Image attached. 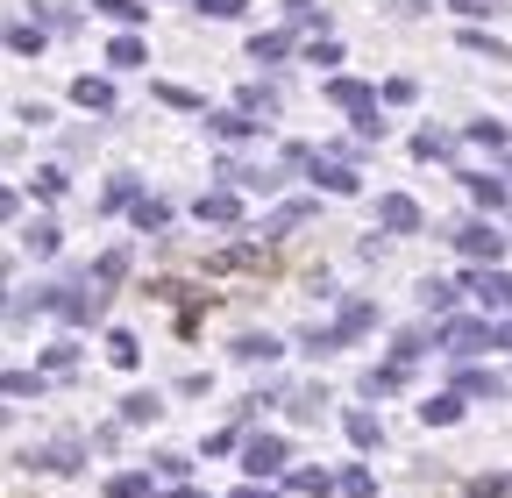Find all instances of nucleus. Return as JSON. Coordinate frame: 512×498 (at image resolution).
<instances>
[{
    "label": "nucleus",
    "instance_id": "0eeeda50",
    "mask_svg": "<svg viewBox=\"0 0 512 498\" xmlns=\"http://www.w3.org/2000/svg\"><path fill=\"white\" fill-rule=\"evenodd\" d=\"M470 292H477L484 314H505V306H512V271H477V278H470Z\"/></svg>",
    "mask_w": 512,
    "mask_h": 498
},
{
    "label": "nucleus",
    "instance_id": "72a5a7b5",
    "mask_svg": "<svg viewBox=\"0 0 512 498\" xmlns=\"http://www.w3.org/2000/svg\"><path fill=\"white\" fill-rule=\"evenodd\" d=\"M121 278H128V249H107V257L93 264V285L107 292V285H121Z\"/></svg>",
    "mask_w": 512,
    "mask_h": 498
},
{
    "label": "nucleus",
    "instance_id": "bb28decb",
    "mask_svg": "<svg viewBox=\"0 0 512 498\" xmlns=\"http://www.w3.org/2000/svg\"><path fill=\"white\" fill-rule=\"evenodd\" d=\"M107 363H121V370H136V363H143V342L128 335V328H114V335H107Z\"/></svg>",
    "mask_w": 512,
    "mask_h": 498
},
{
    "label": "nucleus",
    "instance_id": "39448f33",
    "mask_svg": "<svg viewBox=\"0 0 512 498\" xmlns=\"http://www.w3.org/2000/svg\"><path fill=\"white\" fill-rule=\"evenodd\" d=\"M441 349L448 356H477V349H491V328L484 321H441Z\"/></svg>",
    "mask_w": 512,
    "mask_h": 498
},
{
    "label": "nucleus",
    "instance_id": "7c9ffc66",
    "mask_svg": "<svg viewBox=\"0 0 512 498\" xmlns=\"http://www.w3.org/2000/svg\"><path fill=\"white\" fill-rule=\"evenodd\" d=\"M420 299H427V314H456V285L448 278H420Z\"/></svg>",
    "mask_w": 512,
    "mask_h": 498
},
{
    "label": "nucleus",
    "instance_id": "c9c22d12",
    "mask_svg": "<svg viewBox=\"0 0 512 498\" xmlns=\"http://www.w3.org/2000/svg\"><path fill=\"white\" fill-rule=\"evenodd\" d=\"M463 491H470V498H512V470H491V477H470Z\"/></svg>",
    "mask_w": 512,
    "mask_h": 498
},
{
    "label": "nucleus",
    "instance_id": "f03ea898",
    "mask_svg": "<svg viewBox=\"0 0 512 498\" xmlns=\"http://www.w3.org/2000/svg\"><path fill=\"white\" fill-rule=\"evenodd\" d=\"M456 249H463V257H470V264H484V271H498V257H505V235H498L491 221H470V228L456 235Z\"/></svg>",
    "mask_w": 512,
    "mask_h": 498
},
{
    "label": "nucleus",
    "instance_id": "aec40b11",
    "mask_svg": "<svg viewBox=\"0 0 512 498\" xmlns=\"http://www.w3.org/2000/svg\"><path fill=\"white\" fill-rule=\"evenodd\" d=\"M463 185H470V200H477V207H491V214H505V185H498L491 171H463Z\"/></svg>",
    "mask_w": 512,
    "mask_h": 498
},
{
    "label": "nucleus",
    "instance_id": "864d4df0",
    "mask_svg": "<svg viewBox=\"0 0 512 498\" xmlns=\"http://www.w3.org/2000/svg\"><path fill=\"white\" fill-rule=\"evenodd\" d=\"M491 349H512V314H505V321L491 328Z\"/></svg>",
    "mask_w": 512,
    "mask_h": 498
},
{
    "label": "nucleus",
    "instance_id": "09e8293b",
    "mask_svg": "<svg viewBox=\"0 0 512 498\" xmlns=\"http://www.w3.org/2000/svg\"><path fill=\"white\" fill-rule=\"evenodd\" d=\"M470 143H484V150H505V129H498V121H470Z\"/></svg>",
    "mask_w": 512,
    "mask_h": 498
},
{
    "label": "nucleus",
    "instance_id": "a878e982",
    "mask_svg": "<svg viewBox=\"0 0 512 498\" xmlns=\"http://www.w3.org/2000/svg\"><path fill=\"white\" fill-rule=\"evenodd\" d=\"M370 321H377V306H370V299H349V306H342V321H335V335L349 342V335H363Z\"/></svg>",
    "mask_w": 512,
    "mask_h": 498
},
{
    "label": "nucleus",
    "instance_id": "8fccbe9b",
    "mask_svg": "<svg viewBox=\"0 0 512 498\" xmlns=\"http://www.w3.org/2000/svg\"><path fill=\"white\" fill-rule=\"evenodd\" d=\"M57 193H64V171H57V164L36 171V200H57Z\"/></svg>",
    "mask_w": 512,
    "mask_h": 498
},
{
    "label": "nucleus",
    "instance_id": "a211bd4d",
    "mask_svg": "<svg viewBox=\"0 0 512 498\" xmlns=\"http://www.w3.org/2000/svg\"><path fill=\"white\" fill-rule=\"evenodd\" d=\"M249 57H256V65H278V57H292V36L285 29H256L249 36Z\"/></svg>",
    "mask_w": 512,
    "mask_h": 498
},
{
    "label": "nucleus",
    "instance_id": "2eb2a0df",
    "mask_svg": "<svg viewBox=\"0 0 512 498\" xmlns=\"http://www.w3.org/2000/svg\"><path fill=\"white\" fill-rule=\"evenodd\" d=\"M313 214H320V207H313V200H285V207H278V214H271V221H264V235H271V242H278V235H292V228H306V221H313Z\"/></svg>",
    "mask_w": 512,
    "mask_h": 498
},
{
    "label": "nucleus",
    "instance_id": "6e6552de",
    "mask_svg": "<svg viewBox=\"0 0 512 498\" xmlns=\"http://www.w3.org/2000/svg\"><path fill=\"white\" fill-rule=\"evenodd\" d=\"M342 434H349L356 449H377V442H384V420H377L370 406H349V413H342Z\"/></svg>",
    "mask_w": 512,
    "mask_h": 498
},
{
    "label": "nucleus",
    "instance_id": "a18cd8bd",
    "mask_svg": "<svg viewBox=\"0 0 512 498\" xmlns=\"http://www.w3.org/2000/svg\"><path fill=\"white\" fill-rule=\"evenodd\" d=\"M157 100H164V107H185V114H207L200 93H185V86H157Z\"/></svg>",
    "mask_w": 512,
    "mask_h": 498
},
{
    "label": "nucleus",
    "instance_id": "c756f323",
    "mask_svg": "<svg viewBox=\"0 0 512 498\" xmlns=\"http://www.w3.org/2000/svg\"><path fill=\"white\" fill-rule=\"evenodd\" d=\"M136 200H143V193H136V178H128V171H121V178H107V193H100V207H107V214L136 207Z\"/></svg>",
    "mask_w": 512,
    "mask_h": 498
},
{
    "label": "nucleus",
    "instance_id": "6e6d98bb",
    "mask_svg": "<svg viewBox=\"0 0 512 498\" xmlns=\"http://www.w3.org/2000/svg\"><path fill=\"white\" fill-rule=\"evenodd\" d=\"M505 178H512V157H505Z\"/></svg>",
    "mask_w": 512,
    "mask_h": 498
},
{
    "label": "nucleus",
    "instance_id": "393cba45",
    "mask_svg": "<svg viewBox=\"0 0 512 498\" xmlns=\"http://www.w3.org/2000/svg\"><path fill=\"white\" fill-rule=\"evenodd\" d=\"M107 498H157L150 491V470H114L107 477Z\"/></svg>",
    "mask_w": 512,
    "mask_h": 498
},
{
    "label": "nucleus",
    "instance_id": "5fc2aeb1",
    "mask_svg": "<svg viewBox=\"0 0 512 498\" xmlns=\"http://www.w3.org/2000/svg\"><path fill=\"white\" fill-rule=\"evenodd\" d=\"M164 498H207V491H185V484H178V491H164Z\"/></svg>",
    "mask_w": 512,
    "mask_h": 498
},
{
    "label": "nucleus",
    "instance_id": "de8ad7c7",
    "mask_svg": "<svg viewBox=\"0 0 512 498\" xmlns=\"http://www.w3.org/2000/svg\"><path fill=\"white\" fill-rule=\"evenodd\" d=\"M420 349H427V335H420V328H406V335H399V342H392V363H413V356H420Z\"/></svg>",
    "mask_w": 512,
    "mask_h": 498
},
{
    "label": "nucleus",
    "instance_id": "9b49d317",
    "mask_svg": "<svg viewBox=\"0 0 512 498\" xmlns=\"http://www.w3.org/2000/svg\"><path fill=\"white\" fill-rule=\"evenodd\" d=\"M143 57H150V43H143L136 29H121V36L107 43V65H114V72H136V65H143Z\"/></svg>",
    "mask_w": 512,
    "mask_h": 498
},
{
    "label": "nucleus",
    "instance_id": "cd10ccee",
    "mask_svg": "<svg viewBox=\"0 0 512 498\" xmlns=\"http://www.w3.org/2000/svg\"><path fill=\"white\" fill-rule=\"evenodd\" d=\"M285 484H292V491H306V498H328V491H342V477H328V470H292Z\"/></svg>",
    "mask_w": 512,
    "mask_h": 498
},
{
    "label": "nucleus",
    "instance_id": "c85d7f7f",
    "mask_svg": "<svg viewBox=\"0 0 512 498\" xmlns=\"http://www.w3.org/2000/svg\"><path fill=\"white\" fill-rule=\"evenodd\" d=\"M448 150H456V136H448V129H420V136H413V157H420V164H434V157H448Z\"/></svg>",
    "mask_w": 512,
    "mask_h": 498
},
{
    "label": "nucleus",
    "instance_id": "dca6fc26",
    "mask_svg": "<svg viewBox=\"0 0 512 498\" xmlns=\"http://www.w3.org/2000/svg\"><path fill=\"white\" fill-rule=\"evenodd\" d=\"M420 420H427V427H456V420H463V392H434V399H420Z\"/></svg>",
    "mask_w": 512,
    "mask_h": 498
},
{
    "label": "nucleus",
    "instance_id": "37998d69",
    "mask_svg": "<svg viewBox=\"0 0 512 498\" xmlns=\"http://www.w3.org/2000/svg\"><path fill=\"white\" fill-rule=\"evenodd\" d=\"M306 65H342V43L335 36H313L306 43Z\"/></svg>",
    "mask_w": 512,
    "mask_h": 498
},
{
    "label": "nucleus",
    "instance_id": "a19ab883",
    "mask_svg": "<svg viewBox=\"0 0 512 498\" xmlns=\"http://www.w3.org/2000/svg\"><path fill=\"white\" fill-rule=\"evenodd\" d=\"M342 491H349V498H377V477H370L363 463H349V470H342Z\"/></svg>",
    "mask_w": 512,
    "mask_h": 498
},
{
    "label": "nucleus",
    "instance_id": "4468645a",
    "mask_svg": "<svg viewBox=\"0 0 512 498\" xmlns=\"http://www.w3.org/2000/svg\"><path fill=\"white\" fill-rule=\"evenodd\" d=\"M192 214L214 221V228H235V221H242V200H235V193H200V207H192Z\"/></svg>",
    "mask_w": 512,
    "mask_h": 498
},
{
    "label": "nucleus",
    "instance_id": "9d476101",
    "mask_svg": "<svg viewBox=\"0 0 512 498\" xmlns=\"http://www.w3.org/2000/svg\"><path fill=\"white\" fill-rule=\"evenodd\" d=\"M328 100H335V107H349V114L384 107V100H377V86H363V79H328Z\"/></svg>",
    "mask_w": 512,
    "mask_h": 498
},
{
    "label": "nucleus",
    "instance_id": "1a4fd4ad",
    "mask_svg": "<svg viewBox=\"0 0 512 498\" xmlns=\"http://www.w3.org/2000/svg\"><path fill=\"white\" fill-rule=\"evenodd\" d=\"M399 385H406V363H370V370H363V385H356V392H363V399H392Z\"/></svg>",
    "mask_w": 512,
    "mask_h": 498
},
{
    "label": "nucleus",
    "instance_id": "ea45409f",
    "mask_svg": "<svg viewBox=\"0 0 512 498\" xmlns=\"http://www.w3.org/2000/svg\"><path fill=\"white\" fill-rule=\"evenodd\" d=\"M377 100H384V107H413V100H420V86H413V79H384V86H377Z\"/></svg>",
    "mask_w": 512,
    "mask_h": 498
},
{
    "label": "nucleus",
    "instance_id": "b1692460",
    "mask_svg": "<svg viewBox=\"0 0 512 498\" xmlns=\"http://www.w3.org/2000/svg\"><path fill=\"white\" fill-rule=\"evenodd\" d=\"M93 15H107V22H121V29L150 22V8H143V0H93Z\"/></svg>",
    "mask_w": 512,
    "mask_h": 498
},
{
    "label": "nucleus",
    "instance_id": "2f4dec72",
    "mask_svg": "<svg viewBox=\"0 0 512 498\" xmlns=\"http://www.w3.org/2000/svg\"><path fill=\"white\" fill-rule=\"evenodd\" d=\"M128 214H136V228H143V235H164V228H171V207H164V200H136Z\"/></svg>",
    "mask_w": 512,
    "mask_h": 498
},
{
    "label": "nucleus",
    "instance_id": "473e14b6",
    "mask_svg": "<svg viewBox=\"0 0 512 498\" xmlns=\"http://www.w3.org/2000/svg\"><path fill=\"white\" fill-rule=\"evenodd\" d=\"M285 22H292V29H320V36H328V8H313V0H285Z\"/></svg>",
    "mask_w": 512,
    "mask_h": 498
},
{
    "label": "nucleus",
    "instance_id": "6ab92c4d",
    "mask_svg": "<svg viewBox=\"0 0 512 498\" xmlns=\"http://www.w3.org/2000/svg\"><path fill=\"white\" fill-rule=\"evenodd\" d=\"M72 100H79V107H93V114H114V86H107V79H93V72H86V79H72Z\"/></svg>",
    "mask_w": 512,
    "mask_h": 498
},
{
    "label": "nucleus",
    "instance_id": "58836bf2",
    "mask_svg": "<svg viewBox=\"0 0 512 498\" xmlns=\"http://www.w3.org/2000/svg\"><path fill=\"white\" fill-rule=\"evenodd\" d=\"M356 136H363V143H384V136H392V121H384V107H363V114H356Z\"/></svg>",
    "mask_w": 512,
    "mask_h": 498
},
{
    "label": "nucleus",
    "instance_id": "3c124183",
    "mask_svg": "<svg viewBox=\"0 0 512 498\" xmlns=\"http://www.w3.org/2000/svg\"><path fill=\"white\" fill-rule=\"evenodd\" d=\"M228 498H285L278 484H242V491H228Z\"/></svg>",
    "mask_w": 512,
    "mask_h": 498
},
{
    "label": "nucleus",
    "instance_id": "f257e3e1",
    "mask_svg": "<svg viewBox=\"0 0 512 498\" xmlns=\"http://www.w3.org/2000/svg\"><path fill=\"white\" fill-rule=\"evenodd\" d=\"M285 456H292V442H285V434H249V442H242V470H249V484H271V477H285Z\"/></svg>",
    "mask_w": 512,
    "mask_h": 498
},
{
    "label": "nucleus",
    "instance_id": "f704fd0d",
    "mask_svg": "<svg viewBox=\"0 0 512 498\" xmlns=\"http://www.w3.org/2000/svg\"><path fill=\"white\" fill-rule=\"evenodd\" d=\"M249 264H264V249H256V242H235V249L214 257V271H249Z\"/></svg>",
    "mask_w": 512,
    "mask_h": 498
},
{
    "label": "nucleus",
    "instance_id": "5701e85b",
    "mask_svg": "<svg viewBox=\"0 0 512 498\" xmlns=\"http://www.w3.org/2000/svg\"><path fill=\"white\" fill-rule=\"evenodd\" d=\"M43 43H50L43 22H15V29H8V50H15V57H43Z\"/></svg>",
    "mask_w": 512,
    "mask_h": 498
},
{
    "label": "nucleus",
    "instance_id": "e433bc0d",
    "mask_svg": "<svg viewBox=\"0 0 512 498\" xmlns=\"http://www.w3.org/2000/svg\"><path fill=\"white\" fill-rule=\"evenodd\" d=\"M8 399H43V370H8Z\"/></svg>",
    "mask_w": 512,
    "mask_h": 498
},
{
    "label": "nucleus",
    "instance_id": "ddd939ff",
    "mask_svg": "<svg viewBox=\"0 0 512 498\" xmlns=\"http://www.w3.org/2000/svg\"><path fill=\"white\" fill-rule=\"evenodd\" d=\"M235 363H278L285 356V342L278 335H235V349H228Z\"/></svg>",
    "mask_w": 512,
    "mask_h": 498
},
{
    "label": "nucleus",
    "instance_id": "20e7f679",
    "mask_svg": "<svg viewBox=\"0 0 512 498\" xmlns=\"http://www.w3.org/2000/svg\"><path fill=\"white\" fill-rule=\"evenodd\" d=\"M377 228H384V235H420V200L384 193V200H377Z\"/></svg>",
    "mask_w": 512,
    "mask_h": 498
},
{
    "label": "nucleus",
    "instance_id": "49530a36",
    "mask_svg": "<svg viewBox=\"0 0 512 498\" xmlns=\"http://www.w3.org/2000/svg\"><path fill=\"white\" fill-rule=\"evenodd\" d=\"M448 8H456L463 22H491V15H498V0H448Z\"/></svg>",
    "mask_w": 512,
    "mask_h": 498
},
{
    "label": "nucleus",
    "instance_id": "412c9836",
    "mask_svg": "<svg viewBox=\"0 0 512 498\" xmlns=\"http://www.w3.org/2000/svg\"><path fill=\"white\" fill-rule=\"evenodd\" d=\"M456 392H463V399H505V378H498V370H463Z\"/></svg>",
    "mask_w": 512,
    "mask_h": 498
},
{
    "label": "nucleus",
    "instance_id": "423d86ee",
    "mask_svg": "<svg viewBox=\"0 0 512 498\" xmlns=\"http://www.w3.org/2000/svg\"><path fill=\"white\" fill-rule=\"evenodd\" d=\"M207 136L214 143H249V136H264V121H249L242 107H221V114H207Z\"/></svg>",
    "mask_w": 512,
    "mask_h": 498
},
{
    "label": "nucleus",
    "instance_id": "4c0bfd02",
    "mask_svg": "<svg viewBox=\"0 0 512 498\" xmlns=\"http://www.w3.org/2000/svg\"><path fill=\"white\" fill-rule=\"evenodd\" d=\"M463 50H477V57H491V65H505V57H512V50H505L498 36H484V29H463Z\"/></svg>",
    "mask_w": 512,
    "mask_h": 498
},
{
    "label": "nucleus",
    "instance_id": "4be33fe9",
    "mask_svg": "<svg viewBox=\"0 0 512 498\" xmlns=\"http://www.w3.org/2000/svg\"><path fill=\"white\" fill-rule=\"evenodd\" d=\"M157 413H164V399H157V392H128V399H121V427H150Z\"/></svg>",
    "mask_w": 512,
    "mask_h": 498
},
{
    "label": "nucleus",
    "instance_id": "7ed1b4c3",
    "mask_svg": "<svg viewBox=\"0 0 512 498\" xmlns=\"http://www.w3.org/2000/svg\"><path fill=\"white\" fill-rule=\"evenodd\" d=\"M79 456H86V442H50V449H22L15 463H22V470H50V477H64V470H79Z\"/></svg>",
    "mask_w": 512,
    "mask_h": 498
},
{
    "label": "nucleus",
    "instance_id": "f3484780",
    "mask_svg": "<svg viewBox=\"0 0 512 498\" xmlns=\"http://www.w3.org/2000/svg\"><path fill=\"white\" fill-rule=\"evenodd\" d=\"M313 178H320V193H335V200H349V193H363V178H356L349 164H313Z\"/></svg>",
    "mask_w": 512,
    "mask_h": 498
},
{
    "label": "nucleus",
    "instance_id": "603ef678",
    "mask_svg": "<svg viewBox=\"0 0 512 498\" xmlns=\"http://www.w3.org/2000/svg\"><path fill=\"white\" fill-rule=\"evenodd\" d=\"M384 8H392V15H427L434 0H384Z\"/></svg>",
    "mask_w": 512,
    "mask_h": 498
},
{
    "label": "nucleus",
    "instance_id": "f8f14e48",
    "mask_svg": "<svg viewBox=\"0 0 512 498\" xmlns=\"http://www.w3.org/2000/svg\"><path fill=\"white\" fill-rule=\"evenodd\" d=\"M22 249H29V257H57V249H64V228L43 214V221H29V228H22Z\"/></svg>",
    "mask_w": 512,
    "mask_h": 498
},
{
    "label": "nucleus",
    "instance_id": "79ce46f5",
    "mask_svg": "<svg viewBox=\"0 0 512 498\" xmlns=\"http://www.w3.org/2000/svg\"><path fill=\"white\" fill-rule=\"evenodd\" d=\"M200 15H207V22H242L249 0H200Z\"/></svg>",
    "mask_w": 512,
    "mask_h": 498
},
{
    "label": "nucleus",
    "instance_id": "c03bdc74",
    "mask_svg": "<svg viewBox=\"0 0 512 498\" xmlns=\"http://www.w3.org/2000/svg\"><path fill=\"white\" fill-rule=\"evenodd\" d=\"M72 363H79V342H50L43 349V370H72Z\"/></svg>",
    "mask_w": 512,
    "mask_h": 498
}]
</instances>
